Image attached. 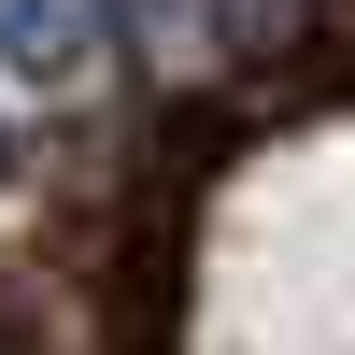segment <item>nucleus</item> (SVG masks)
I'll use <instances>...</instances> for the list:
<instances>
[{
    "mask_svg": "<svg viewBox=\"0 0 355 355\" xmlns=\"http://www.w3.org/2000/svg\"><path fill=\"white\" fill-rule=\"evenodd\" d=\"M114 71V0H0V128L71 114Z\"/></svg>",
    "mask_w": 355,
    "mask_h": 355,
    "instance_id": "nucleus-2",
    "label": "nucleus"
},
{
    "mask_svg": "<svg viewBox=\"0 0 355 355\" xmlns=\"http://www.w3.org/2000/svg\"><path fill=\"white\" fill-rule=\"evenodd\" d=\"M299 15L313 0H114V43L157 85H214V71H256Z\"/></svg>",
    "mask_w": 355,
    "mask_h": 355,
    "instance_id": "nucleus-1",
    "label": "nucleus"
},
{
    "mask_svg": "<svg viewBox=\"0 0 355 355\" xmlns=\"http://www.w3.org/2000/svg\"><path fill=\"white\" fill-rule=\"evenodd\" d=\"M0 171H15V128H0Z\"/></svg>",
    "mask_w": 355,
    "mask_h": 355,
    "instance_id": "nucleus-3",
    "label": "nucleus"
}]
</instances>
